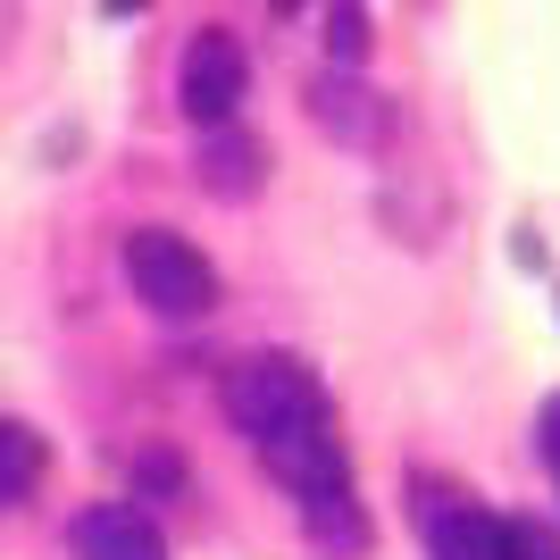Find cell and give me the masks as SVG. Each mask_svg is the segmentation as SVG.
<instances>
[{
	"label": "cell",
	"mask_w": 560,
	"mask_h": 560,
	"mask_svg": "<svg viewBox=\"0 0 560 560\" xmlns=\"http://www.w3.org/2000/svg\"><path fill=\"white\" fill-rule=\"evenodd\" d=\"M268 9H302V0H268Z\"/></svg>",
	"instance_id": "cell-16"
},
{
	"label": "cell",
	"mask_w": 560,
	"mask_h": 560,
	"mask_svg": "<svg viewBox=\"0 0 560 560\" xmlns=\"http://www.w3.org/2000/svg\"><path fill=\"white\" fill-rule=\"evenodd\" d=\"M126 284L151 318H210L218 310V268L192 252L176 226H135L126 234Z\"/></svg>",
	"instance_id": "cell-2"
},
{
	"label": "cell",
	"mask_w": 560,
	"mask_h": 560,
	"mask_svg": "<svg viewBox=\"0 0 560 560\" xmlns=\"http://www.w3.org/2000/svg\"><path fill=\"white\" fill-rule=\"evenodd\" d=\"M68 544H75V560H167L160 527H151L135 502H93V511H75Z\"/></svg>",
	"instance_id": "cell-7"
},
{
	"label": "cell",
	"mask_w": 560,
	"mask_h": 560,
	"mask_svg": "<svg viewBox=\"0 0 560 560\" xmlns=\"http://www.w3.org/2000/svg\"><path fill=\"white\" fill-rule=\"evenodd\" d=\"M34 477H43V444H34V427L0 419V502H18Z\"/></svg>",
	"instance_id": "cell-10"
},
{
	"label": "cell",
	"mask_w": 560,
	"mask_h": 560,
	"mask_svg": "<svg viewBox=\"0 0 560 560\" xmlns=\"http://www.w3.org/2000/svg\"><path fill=\"white\" fill-rule=\"evenodd\" d=\"M18 18H25V0H0V50H9V34H18Z\"/></svg>",
	"instance_id": "cell-14"
},
{
	"label": "cell",
	"mask_w": 560,
	"mask_h": 560,
	"mask_svg": "<svg viewBox=\"0 0 560 560\" xmlns=\"http://www.w3.org/2000/svg\"><path fill=\"white\" fill-rule=\"evenodd\" d=\"M302 527L310 544H327V552H369V511H360V493H318V502H302Z\"/></svg>",
	"instance_id": "cell-9"
},
{
	"label": "cell",
	"mask_w": 560,
	"mask_h": 560,
	"mask_svg": "<svg viewBox=\"0 0 560 560\" xmlns=\"http://www.w3.org/2000/svg\"><path fill=\"white\" fill-rule=\"evenodd\" d=\"M101 9H109V18H135V9H151V0H101Z\"/></svg>",
	"instance_id": "cell-15"
},
{
	"label": "cell",
	"mask_w": 560,
	"mask_h": 560,
	"mask_svg": "<svg viewBox=\"0 0 560 560\" xmlns=\"http://www.w3.org/2000/svg\"><path fill=\"white\" fill-rule=\"evenodd\" d=\"M218 401H226V419L243 427L252 444H277L293 427L327 419V385H318V369L293 360V351H252V360H234L226 385H218Z\"/></svg>",
	"instance_id": "cell-1"
},
{
	"label": "cell",
	"mask_w": 560,
	"mask_h": 560,
	"mask_svg": "<svg viewBox=\"0 0 560 560\" xmlns=\"http://www.w3.org/2000/svg\"><path fill=\"white\" fill-rule=\"evenodd\" d=\"M259 460L277 468L302 502L351 486V452H343V435H335V410H327V419H310V427H293V435H277V444H259Z\"/></svg>",
	"instance_id": "cell-5"
},
{
	"label": "cell",
	"mask_w": 560,
	"mask_h": 560,
	"mask_svg": "<svg viewBox=\"0 0 560 560\" xmlns=\"http://www.w3.org/2000/svg\"><path fill=\"white\" fill-rule=\"evenodd\" d=\"M335 68H360V59H369V9H360V0H335Z\"/></svg>",
	"instance_id": "cell-11"
},
{
	"label": "cell",
	"mask_w": 560,
	"mask_h": 560,
	"mask_svg": "<svg viewBox=\"0 0 560 560\" xmlns=\"http://www.w3.org/2000/svg\"><path fill=\"white\" fill-rule=\"evenodd\" d=\"M410 518L435 560H511V518H493L486 502L452 493L444 477H410Z\"/></svg>",
	"instance_id": "cell-3"
},
{
	"label": "cell",
	"mask_w": 560,
	"mask_h": 560,
	"mask_svg": "<svg viewBox=\"0 0 560 560\" xmlns=\"http://www.w3.org/2000/svg\"><path fill=\"white\" fill-rule=\"evenodd\" d=\"M511 560H560V536L536 518H511Z\"/></svg>",
	"instance_id": "cell-12"
},
{
	"label": "cell",
	"mask_w": 560,
	"mask_h": 560,
	"mask_svg": "<svg viewBox=\"0 0 560 560\" xmlns=\"http://www.w3.org/2000/svg\"><path fill=\"white\" fill-rule=\"evenodd\" d=\"M192 176H201L210 201H252V192L268 185V151H259V135H243V126H210Z\"/></svg>",
	"instance_id": "cell-8"
},
{
	"label": "cell",
	"mask_w": 560,
	"mask_h": 560,
	"mask_svg": "<svg viewBox=\"0 0 560 560\" xmlns=\"http://www.w3.org/2000/svg\"><path fill=\"white\" fill-rule=\"evenodd\" d=\"M536 427H544V460H552V477H560V394L544 401V419H536Z\"/></svg>",
	"instance_id": "cell-13"
},
{
	"label": "cell",
	"mask_w": 560,
	"mask_h": 560,
	"mask_svg": "<svg viewBox=\"0 0 560 560\" xmlns=\"http://www.w3.org/2000/svg\"><path fill=\"white\" fill-rule=\"evenodd\" d=\"M243 84H252L243 43H234L226 25H201V34L185 43V68H176V101H185V117L201 126V135H210V126H234Z\"/></svg>",
	"instance_id": "cell-4"
},
{
	"label": "cell",
	"mask_w": 560,
	"mask_h": 560,
	"mask_svg": "<svg viewBox=\"0 0 560 560\" xmlns=\"http://www.w3.org/2000/svg\"><path fill=\"white\" fill-rule=\"evenodd\" d=\"M310 117H318L335 142H351V151H385V135H394L385 93H376V84H360L351 68H327L318 84H310Z\"/></svg>",
	"instance_id": "cell-6"
}]
</instances>
